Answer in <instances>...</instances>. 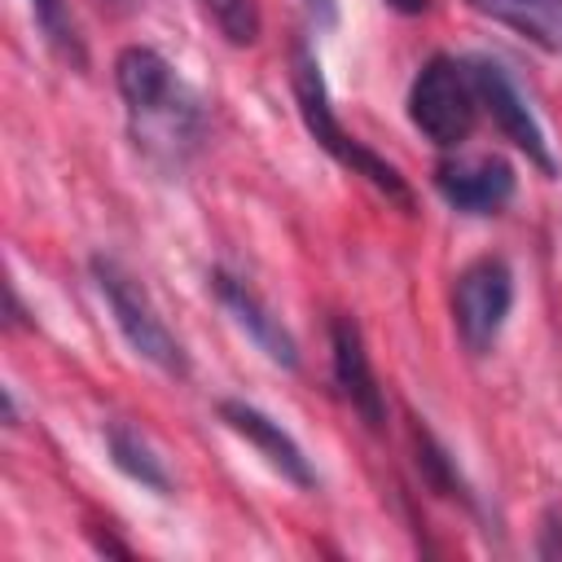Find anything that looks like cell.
I'll list each match as a JSON object with an SVG mask.
<instances>
[{
  "instance_id": "1",
  "label": "cell",
  "mask_w": 562,
  "mask_h": 562,
  "mask_svg": "<svg viewBox=\"0 0 562 562\" xmlns=\"http://www.w3.org/2000/svg\"><path fill=\"white\" fill-rule=\"evenodd\" d=\"M114 88L127 105L136 149H145L154 162L180 167L202 136V101L176 75V66L149 44H127L114 57Z\"/></svg>"
},
{
  "instance_id": "2",
  "label": "cell",
  "mask_w": 562,
  "mask_h": 562,
  "mask_svg": "<svg viewBox=\"0 0 562 562\" xmlns=\"http://www.w3.org/2000/svg\"><path fill=\"white\" fill-rule=\"evenodd\" d=\"M290 83H294V101H299V119H303L307 136H312L338 167H347L351 176L369 180L386 202H395L400 211H413L417 202H413L408 180H404L382 154H373L360 136H351V132L338 123L334 101H329V88H325V75H321V61H316V53H312L303 40L294 44V70H290Z\"/></svg>"
},
{
  "instance_id": "3",
  "label": "cell",
  "mask_w": 562,
  "mask_h": 562,
  "mask_svg": "<svg viewBox=\"0 0 562 562\" xmlns=\"http://www.w3.org/2000/svg\"><path fill=\"white\" fill-rule=\"evenodd\" d=\"M408 123L435 145V149H461L470 140L483 105L474 88L470 57H448L435 53L408 83Z\"/></svg>"
},
{
  "instance_id": "4",
  "label": "cell",
  "mask_w": 562,
  "mask_h": 562,
  "mask_svg": "<svg viewBox=\"0 0 562 562\" xmlns=\"http://www.w3.org/2000/svg\"><path fill=\"white\" fill-rule=\"evenodd\" d=\"M92 281H97V294L105 299L110 321L119 325L123 342H127L140 360H149L158 373L184 378V373H189V356H184V347L176 342V334L167 329V321L158 316V307H154V299L145 294V285H140L127 268H119L114 259H105V255L92 259Z\"/></svg>"
},
{
  "instance_id": "5",
  "label": "cell",
  "mask_w": 562,
  "mask_h": 562,
  "mask_svg": "<svg viewBox=\"0 0 562 562\" xmlns=\"http://www.w3.org/2000/svg\"><path fill=\"white\" fill-rule=\"evenodd\" d=\"M514 307V272L501 255L470 259L452 281V325L470 356H487Z\"/></svg>"
},
{
  "instance_id": "6",
  "label": "cell",
  "mask_w": 562,
  "mask_h": 562,
  "mask_svg": "<svg viewBox=\"0 0 562 562\" xmlns=\"http://www.w3.org/2000/svg\"><path fill=\"white\" fill-rule=\"evenodd\" d=\"M470 70H474V88H479V105L483 114L501 127V136L527 154V162H536L544 176H558V162H553V145L536 119V110L527 105L522 88L509 79V70L492 57H470Z\"/></svg>"
},
{
  "instance_id": "7",
  "label": "cell",
  "mask_w": 562,
  "mask_h": 562,
  "mask_svg": "<svg viewBox=\"0 0 562 562\" xmlns=\"http://www.w3.org/2000/svg\"><path fill=\"white\" fill-rule=\"evenodd\" d=\"M435 189L461 215H496L514 202L518 176L501 154L448 149V158H439V167H435Z\"/></svg>"
},
{
  "instance_id": "8",
  "label": "cell",
  "mask_w": 562,
  "mask_h": 562,
  "mask_svg": "<svg viewBox=\"0 0 562 562\" xmlns=\"http://www.w3.org/2000/svg\"><path fill=\"white\" fill-rule=\"evenodd\" d=\"M211 294L220 299V307L233 316V325H237L272 364L299 369V342H294V334L281 325V316L263 303V294H259L250 281H241V277L215 268V272H211Z\"/></svg>"
},
{
  "instance_id": "9",
  "label": "cell",
  "mask_w": 562,
  "mask_h": 562,
  "mask_svg": "<svg viewBox=\"0 0 562 562\" xmlns=\"http://www.w3.org/2000/svg\"><path fill=\"white\" fill-rule=\"evenodd\" d=\"M329 360H334V382H338L342 400L351 404V413L369 430H382L386 426V395H382L378 373L369 364L364 334H360V325L351 316H334L329 321Z\"/></svg>"
},
{
  "instance_id": "10",
  "label": "cell",
  "mask_w": 562,
  "mask_h": 562,
  "mask_svg": "<svg viewBox=\"0 0 562 562\" xmlns=\"http://www.w3.org/2000/svg\"><path fill=\"white\" fill-rule=\"evenodd\" d=\"M220 422L237 435V439H246L281 479H290L294 487H316V470H312V461H307V452H303V443L277 422V417H268L259 404H246V400H220Z\"/></svg>"
},
{
  "instance_id": "11",
  "label": "cell",
  "mask_w": 562,
  "mask_h": 562,
  "mask_svg": "<svg viewBox=\"0 0 562 562\" xmlns=\"http://www.w3.org/2000/svg\"><path fill=\"white\" fill-rule=\"evenodd\" d=\"M474 13L522 35L540 53L562 57V0H465Z\"/></svg>"
},
{
  "instance_id": "12",
  "label": "cell",
  "mask_w": 562,
  "mask_h": 562,
  "mask_svg": "<svg viewBox=\"0 0 562 562\" xmlns=\"http://www.w3.org/2000/svg\"><path fill=\"white\" fill-rule=\"evenodd\" d=\"M105 452H110V461H114L119 474H127L132 483H140L154 496H171V470H167V461L158 457V448L136 426L110 422L105 426Z\"/></svg>"
},
{
  "instance_id": "13",
  "label": "cell",
  "mask_w": 562,
  "mask_h": 562,
  "mask_svg": "<svg viewBox=\"0 0 562 562\" xmlns=\"http://www.w3.org/2000/svg\"><path fill=\"white\" fill-rule=\"evenodd\" d=\"M26 4H31V18H35V26H40L44 44H48L66 66L83 70V66H88V48H83V35H79V22H75L70 4H66V0H26Z\"/></svg>"
},
{
  "instance_id": "14",
  "label": "cell",
  "mask_w": 562,
  "mask_h": 562,
  "mask_svg": "<svg viewBox=\"0 0 562 562\" xmlns=\"http://www.w3.org/2000/svg\"><path fill=\"white\" fill-rule=\"evenodd\" d=\"M198 9L206 13V22L233 44V48H250L263 31V13L259 0H198Z\"/></svg>"
},
{
  "instance_id": "15",
  "label": "cell",
  "mask_w": 562,
  "mask_h": 562,
  "mask_svg": "<svg viewBox=\"0 0 562 562\" xmlns=\"http://www.w3.org/2000/svg\"><path fill=\"white\" fill-rule=\"evenodd\" d=\"M417 465L426 470V479H430L443 496H465V483H461L457 465H452V461H448V452L435 443V435H430V430H422V426H417Z\"/></svg>"
},
{
  "instance_id": "16",
  "label": "cell",
  "mask_w": 562,
  "mask_h": 562,
  "mask_svg": "<svg viewBox=\"0 0 562 562\" xmlns=\"http://www.w3.org/2000/svg\"><path fill=\"white\" fill-rule=\"evenodd\" d=\"M536 553H540V558H562V522H558V514H544V527H540Z\"/></svg>"
},
{
  "instance_id": "17",
  "label": "cell",
  "mask_w": 562,
  "mask_h": 562,
  "mask_svg": "<svg viewBox=\"0 0 562 562\" xmlns=\"http://www.w3.org/2000/svg\"><path fill=\"white\" fill-rule=\"evenodd\" d=\"M303 4H307V13H312L321 26H334V22H338V4H334V0H303Z\"/></svg>"
},
{
  "instance_id": "18",
  "label": "cell",
  "mask_w": 562,
  "mask_h": 562,
  "mask_svg": "<svg viewBox=\"0 0 562 562\" xmlns=\"http://www.w3.org/2000/svg\"><path fill=\"white\" fill-rule=\"evenodd\" d=\"M382 4H386V9H395L400 18H417V13H426V4H430V0H382Z\"/></svg>"
},
{
  "instance_id": "19",
  "label": "cell",
  "mask_w": 562,
  "mask_h": 562,
  "mask_svg": "<svg viewBox=\"0 0 562 562\" xmlns=\"http://www.w3.org/2000/svg\"><path fill=\"white\" fill-rule=\"evenodd\" d=\"M119 4H123V0H119Z\"/></svg>"
}]
</instances>
